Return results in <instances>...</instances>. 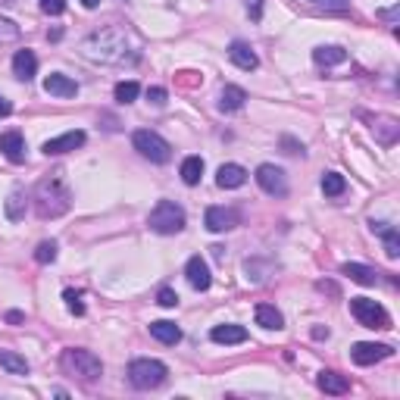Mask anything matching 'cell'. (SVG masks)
Wrapping results in <instances>:
<instances>
[{"label":"cell","instance_id":"6da1fadb","mask_svg":"<svg viewBox=\"0 0 400 400\" xmlns=\"http://www.w3.org/2000/svg\"><path fill=\"white\" fill-rule=\"evenodd\" d=\"M85 53L97 62H131L138 60L135 47H128V35L122 28H100L85 41Z\"/></svg>","mask_w":400,"mask_h":400},{"label":"cell","instance_id":"7a4b0ae2","mask_svg":"<svg viewBox=\"0 0 400 400\" xmlns=\"http://www.w3.org/2000/svg\"><path fill=\"white\" fill-rule=\"evenodd\" d=\"M72 206V194L62 185L60 175H50V178H41L35 188V210L41 219H53L62 216V212Z\"/></svg>","mask_w":400,"mask_h":400},{"label":"cell","instance_id":"3957f363","mask_svg":"<svg viewBox=\"0 0 400 400\" xmlns=\"http://www.w3.org/2000/svg\"><path fill=\"white\" fill-rule=\"evenodd\" d=\"M60 362H62V369H66L69 375H75L78 381H88V385H91V381H97L100 375H103V362H100V356L91 353V350H85V347L62 350Z\"/></svg>","mask_w":400,"mask_h":400},{"label":"cell","instance_id":"277c9868","mask_svg":"<svg viewBox=\"0 0 400 400\" xmlns=\"http://www.w3.org/2000/svg\"><path fill=\"white\" fill-rule=\"evenodd\" d=\"M147 225L156 235H178V231L185 228V210H181L178 203H172V200H160V203L150 210Z\"/></svg>","mask_w":400,"mask_h":400},{"label":"cell","instance_id":"5b68a950","mask_svg":"<svg viewBox=\"0 0 400 400\" xmlns=\"http://www.w3.org/2000/svg\"><path fill=\"white\" fill-rule=\"evenodd\" d=\"M169 369L162 366L160 360H131L128 366V381L138 388V391H150V388H160L162 381H166Z\"/></svg>","mask_w":400,"mask_h":400},{"label":"cell","instance_id":"8992f818","mask_svg":"<svg viewBox=\"0 0 400 400\" xmlns=\"http://www.w3.org/2000/svg\"><path fill=\"white\" fill-rule=\"evenodd\" d=\"M131 144H135L138 153L147 156L150 162H169L172 160V144H169L166 138H160L156 131H150V128H138L135 135H131Z\"/></svg>","mask_w":400,"mask_h":400},{"label":"cell","instance_id":"52a82bcc","mask_svg":"<svg viewBox=\"0 0 400 400\" xmlns=\"http://www.w3.org/2000/svg\"><path fill=\"white\" fill-rule=\"evenodd\" d=\"M350 312H353L356 322L366 325V328H391V316H388V310L378 303V300L353 297L350 300Z\"/></svg>","mask_w":400,"mask_h":400},{"label":"cell","instance_id":"ba28073f","mask_svg":"<svg viewBox=\"0 0 400 400\" xmlns=\"http://www.w3.org/2000/svg\"><path fill=\"white\" fill-rule=\"evenodd\" d=\"M253 178H256V185H260L266 194H272V197H285V194H288L285 172H281L278 166H272V162H262V166H256Z\"/></svg>","mask_w":400,"mask_h":400},{"label":"cell","instance_id":"9c48e42d","mask_svg":"<svg viewBox=\"0 0 400 400\" xmlns=\"http://www.w3.org/2000/svg\"><path fill=\"white\" fill-rule=\"evenodd\" d=\"M394 353L391 344H372V341H360L350 347V356H353L356 366H372V362L378 360H388V356Z\"/></svg>","mask_w":400,"mask_h":400},{"label":"cell","instance_id":"30bf717a","mask_svg":"<svg viewBox=\"0 0 400 400\" xmlns=\"http://www.w3.org/2000/svg\"><path fill=\"white\" fill-rule=\"evenodd\" d=\"M81 144H85V131H66V135H60V138L44 141L41 150L47 156H60V153H69V150H78Z\"/></svg>","mask_w":400,"mask_h":400},{"label":"cell","instance_id":"8fae6325","mask_svg":"<svg viewBox=\"0 0 400 400\" xmlns=\"http://www.w3.org/2000/svg\"><path fill=\"white\" fill-rule=\"evenodd\" d=\"M185 275H188V285L194 288V291H206V288L212 285V275H210V266H206L203 256H191L185 266Z\"/></svg>","mask_w":400,"mask_h":400},{"label":"cell","instance_id":"7c38bea8","mask_svg":"<svg viewBox=\"0 0 400 400\" xmlns=\"http://www.w3.org/2000/svg\"><path fill=\"white\" fill-rule=\"evenodd\" d=\"M203 225L210 231H228V228H235L238 225V212L235 210H228V206H210L206 210V216H203Z\"/></svg>","mask_w":400,"mask_h":400},{"label":"cell","instance_id":"4fadbf2b","mask_svg":"<svg viewBox=\"0 0 400 400\" xmlns=\"http://www.w3.org/2000/svg\"><path fill=\"white\" fill-rule=\"evenodd\" d=\"M228 60L235 62L238 69H244V72H253V69L260 66V60H256L253 47H250L247 41H231L228 44Z\"/></svg>","mask_w":400,"mask_h":400},{"label":"cell","instance_id":"5bb4252c","mask_svg":"<svg viewBox=\"0 0 400 400\" xmlns=\"http://www.w3.org/2000/svg\"><path fill=\"white\" fill-rule=\"evenodd\" d=\"M44 91H47L50 97H75V94H78V85L62 72H50L47 78H44Z\"/></svg>","mask_w":400,"mask_h":400},{"label":"cell","instance_id":"9a60e30c","mask_svg":"<svg viewBox=\"0 0 400 400\" xmlns=\"http://www.w3.org/2000/svg\"><path fill=\"white\" fill-rule=\"evenodd\" d=\"M0 153L10 162H25V138L19 131H6L0 135Z\"/></svg>","mask_w":400,"mask_h":400},{"label":"cell","instance_id":"2e32d148","mask_svg":"<svg viewBox=\"0 0 400 400\" xmlns=\"http://www.w3.org/2000/svg\"><path fill=\"white\" fill-rule=\"evenodd\" d=\"M38 72V56L31 53V50H19L16 56H12V75H16L19 81H31Z\"/></svg>","mask_w":400,"mask_h":400},{"label":"cell","instance_id":"e0dca14e","mask_svg":"<svg viewBox=\"0 0 400 400\" xmlns=\"http://www.w3.org/2000/svg\"><path fill=\"white\" fill-rule=\"evenodd\" d=\"M316 385H319V391H325V394H347L350 391V381H347V375H341V372H331V369H325V372H319V378H316Z\"/></svg>","mask_w":400,"mask_h":400},{"label":"cell","instance_id":"ac0fdd59","mask_svg":"<svg viewBox=\"0 0 400 400\" xmlns=\"http://www.w3.org/2000/svg\"><path fill=\"white\" fill-rule=\"evenodd\" d=\"M244 181H247V169L244 166H238V162H225V166H219V172H216L219 188H241Z\"/></svg>","mask_w":400,"mask_h":400},{"label":"cell","instance_id":"d6986e66","mask_svg":"<svg viewBox=\"0 0 400 400\" xmlns=\"http://www.w3.org/2000/svg\"><path fill=\"white\" fill-rule=\"evenodd\" d=\"M210 338L216 344H244L247 341V328L244 325H216L210 331Z\"/></svg>","mask_w":400,"mask_h":400},{"label":"cell","instance_id":"ffe728a7","mask_svg":"<svg viewBox=\"0 0 400 400\" xmlns=\"http://www.w3.org/2000/svg\"><path fill=\"white\" fill-rule=\"evenodd\" d=\"M150 335L156 338L160 344H178L181 341V328L169 319H160V322H150Z\"/></svg>","mask_w":400,"mask_h":400},{"label":"cell","instance_id":"44dd1931","mask_svg":"<svg viewBox=\"0 0 400 400\" xmlns=\"http://www.w3.org/2000/svg\"><path fill=\"white\" fill-rule=\"evenodd\" d=\"M312 60H316L319 66H338V62L347 60V50L338 47V44H322V47L312 50Z\"/></svg>","mask_w":400,"mask_h":400},{"label":"cell","instance_id":"7402d4cb","mask_svg":"<svg viewBox=\"0 0 400 400\" xmlns=\"http://www.w3.org/2000/svg\"><path fill=\"white\" fill-rule=\"evenodd\" d=\"M244 103H247V91H244V88H238V85H225L222 94H219V106H222V110H228V112L241 110Z\"/></svg>","mask_w":400,"mask_h":400},{"label":"cell","instance_id":"603a6c76","mask_svg":"<svg viewBox=\"0 0 400 400\" xmlns=\"http://www.w3.org/2000/svg\"><path fill=\"white\" fill-rule=\"evenodd\" d=\"M253 316H256V325H262V328H275V331H278L281 325H285V316H281L272 303H256Z\"/></svg>","mask_w":400,"mask_h":400},{"label":"cell","instance_id":"cb8c5ba5","mask_svg":"<svg viewBox=\"0 0 400 400\" xmlns=\"http://www.w3.org/2000/svg\"><path fill=\"white\" fill-rule=\"evenodd\" d=\"M341 272L350 275V281H356V285H375V281H378V272L362 266V262H344Z\"/></svg>","mask_w":400,"mask_h":400},{"label":"cell","instance_id":"d4e9b609","mask_svg":"<svg viewBox=\"0 0 400 400\" xmlns=\"http://www.w3.org/2000/svg\"><path fill=\"white\" fill-rule=\"evenodd\" d=\"M372 231H378V235L385 238V253L394 260V256L400 253V235H397V228H394V225H385V222H372Z\"/></svg>","mask_w":400,"mask_h":400},{"label":"cell","instance_id":"484cf974","mask_svg":"<svg viewBox=\"0 0 400 400\" xmlns=\"http://www.w3.org/2000/svg\"><path fill=\"white\" fill-rule=\"evenodd\" d=\"M25 206H28V197H25L22 188H16V191L6 197L3 210H6V219H12V222H19V219L25 216Z\"/></svg>","mask_w":400,"mask_h":400},{"label":"cell","instance_id":"4316f807","mask_svg":"<svg viewBox=\"0 0 400 400\" xmlns=\"http://www.w3.org/2000/svg\"><path fill=\"white\" fill-rule=\"evenodd\" d=\"M0 366H3L10 375H28V360L12 353V350H0Z\"/></svg>","mask_w":400,"mask_h":400},{"label":"cell","instance_id":"83f0119b","mask_svg":"<svg viewBox=\"0 0 400 400\" xmlns=\"http://www.w3.org/2000/svg\"><path fill=\"white\" fill-rule=\"evenodd\" d=\"M200 175H203V160L200 156H185V162H181V181L185 185H197Z\"/></svg>","mask_w":400,"mask_h":400},{"label":"cell","instance_id":"f1b7e54d","mask_svg":"<svg viewBox=\"0 0 400 400\" xmlns=\"http://www.w3.org/2000/svg\"><path fill=\"white\" fill-rule=\"evenodd\" d=\"M344 188H347V181H344L341 172H325L322 175V194L325 197H341Z\"/></svg>","mask_w":400,"mask_h":400},{"label":"cell","instance_id":"f546056e","mask_svg":"<svg viewBox=\"0 0 400 400\" xmlns=\"http://www.w3.org/2000/svg\"><path fill=\"white\" fill-rule=\"evenodd\" d=\"M112 94H116L119 103H135L138 94H141V88H138V81H119Z\"/></svg>","mask_w":400,"mask_h":400},{"label":"cell","instance_id":"4dcf8cb0","mask_svg":"<svg viewBox=\"0 0 400 400\" xmlns=\"http://www.w3.org/2000/svg\"><path fill=\"white\" fill-rule=\"evenodd\" d=\"M35 260L38 262H53L56 260V241H41L35 247Z\"/></svg>","mask_w":400,"mask_h":400},{"label":"cell","instance_id":"1f68e13d","mask_svg":"<svg viewBox=\"0 0 400 400\" xmlns=\"http://www.w3.org/2000/svg\"><path fill=\"white\" fill-rule=\"evenodd\" d=\"M19 38V25L16 22H10V19H3L0 16V44H6V41H16Z\"/></svg>","mask_w":400,"mask_h":400},{"label":"cell","instance_id":"d6a6232c","mask_svg":"<svg viewBox=\"0 0 400 400\" xmlns=\"http://www.w3.org/2000/svg\"><path fill=\"white\" fill-rule=\"evenodd\" d=\"M62 300H66L69 312H75V316H85V303H81V294L78 291H66V294H62Z\"/></svg>","mask_w":400,"mask_h":400},{"label":"cell","instance_id":"836d02e7","mask_svg":"<svg viewBox=\"0 0 400 400\" xmlns=\"http://www.w3.org/2000/svg\"><path fill=\"white\" fill-rule=\"evenodd\" d=\"M156 303L160 306H178V294H175L172 288H162V291L156 294Z\"/></svg>","mask_w":400,"mask_h":400},{"label":"cell","instance_id":"e575fe53","mask_svg":"<svg viewBox=\"0 0 400 400\" xmlns=\"http://www.w3.org/2000/svg\"><path fill=\"white\" fill-rule=\"evenodd\" d=\"M41 10L47 12V16H60V12L66 10V0H41Z\"/></svg>","mask_w":400,"mask_h":400},{"label":"cell","instance_id":"d590c367","mask_svg":"<svg viewBox=\"0 0 400 400\" xmlns=\"http://www.w3.org/2000/svg\"><path fill=\"white\" fill-rule=\"evenodd\" d=\"M310 3L322 6V10H347L350 0H310Z\"/></svg>","mask_w":400,"mask_h":400},{"label":"cell","instance_id":"8d00e7d4","mask_svg":"<svg viewBox=\"0 0 400 400\" xmlns=\"http://www.w3.org/2000/svg\"><path fill=\"white\" fill-rule=\"evenodd\" d=\"M147 100H150V103H156V106H162V103H166V88H150Z\"/></svg>","mask_w":400,"mask_h":400},{"label":"cell","instance_id":"74e56055","mask_svg":"<svg viewBox=\"0 0 400 400\" xmlns=\"http://www.w3.org/2000/svg\"><path fill=\"white\" fill-rule=\"evenodd\" d=\"M22 319H25V312H19V310H10V312H6V322H10V325H19Z\"/></svg>","mask_w":400,"mask_h":400},{"label":"cell","instance_id":"f35d334b","mask_svg":"<svg viewBox=\"0 0 400 400\" xmlns=\"http://www.w3.org/2000/svg\"><path fill=\"white\" fill-rule=\"evenodd\" d=\"M10 112H12V103L3 97V94H0V116H10Z\"/></svg>","mask_w":400,"mask_h":400},{"label":"cell","instance_id":"ab89813d","mask_svg":"<svg viewBox=\"0 0 400 400\" xmlns=\"http://www.w3.org/2000/svg\"><path fill=\"white\" fill-rule=\"evenodd\" d=\"M81 3H85L88 10H94V6H100V0H81Z\"/></svg>","mask_w":400,"mask_h":400}]
</instances>
